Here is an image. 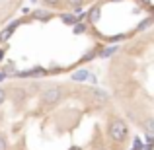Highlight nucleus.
I'll return each mask as SVG.
<instances>
[{
    "label": "nucleus",
    "mask_w": 154,
    "mask_h": 150,
    "mask_svg": "<svg viewBox=\"0 0 154 150\" xmlns=\"http://www.w3.org/2000/svg\"><path fill=\"white\" fill-rule=\"evenodd\" d=\"M131 131L98 86H0V150H129Z\"/></svg>",
    "instance_id": "1"
},
{
    "label": "nucleus",
    "mask_w": 154,
    "mask_h": 150,
    "mask_svg": "<svg viewBox=\"0 0 154 150\" xmlns=\"http://www.w3.org/2000/svg\"><path fill=\"white\" fill-rule=\"evenodd\" d=\"M66 6L70 8V10H74V12H78L80 8L84 6V0H66Z\"/></svg>",
    "instance_id": "2"
},
{
    "label": "nucleus",
    "mask_w": 154,
    "mask_h": 150,
    "mask_svg": "<svg viewBox=\"0 0 154 150\" xmlns=\"http://www.w3.org/2000/svg\"><path fill=\"white\" fill-rule=\"evenodd\" d=\"M45 4H49V6H57V4L60 2V0H43Z\"/></svg>",
    "instance_id": "3"
},
{
    "label": "nucleus",
    "mask_w": 154,
    "mask_h": 150,
    "mask_svg": "<svg viewBox=\"0 0 154 150\" xmlns=\"http://www.w3.org/2000/svg\"><path fill=\"white\" fill-rule=\"evenodd\" d=\"M113 2H117V0H113Z\"/></svg>",
    "instance_id": "4"
}]
</instances>
